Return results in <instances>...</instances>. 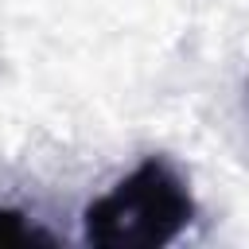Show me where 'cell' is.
Instances as JSON below:
<instances>
[{"mask_svg":"<svg viewBox=\"0 0 249 249\" xmlns=\"http://www.w3.org/2000/svg\"><path fill=\"white\" fill-rule=\"evenodd\" d=\"M31 241H51V233L43 226H35L27 214H19L12 206H0V249H8V245H31Z\"/></svg>","mask_w":249,"mask_h":249,"instance_id":"cell-2","label":"cell"},{"mask_svg":"<svg viewBox=\"0 0 249 249\" xmlns=\"http://www.w3.org/2000/svg\"><path fill=\"white\" fill-rule=\"evenodd\" d=\"M195 218V198L183 175L148 156L117 179L82 214V237L97 249H160L171 245Z\"/></svg>","mask_w":249,"mask_h":249,"instance_id":"cell-1","label":"cell"}]
</instances>
